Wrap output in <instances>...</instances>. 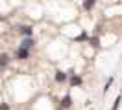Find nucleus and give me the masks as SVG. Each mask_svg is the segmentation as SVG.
<instances>
[{
	"label": "nucleus",
	"mask_w": 122,
	"mask_h": 110,
	"mask_svg": "<svg viewBox=\"0 0 122 110\" xmlns=\"http://www.w3.org/2000/svg\"><path fill=\"white\" fill-rule=\"evenodd\" d=\"M59 106H61V110H69L70 106H72V97H70V95H65L59 101Z\"/></svg>",
	"instance_id": "obj_1"
},
{
	"label": "nucleus",
	"mask_w": 122,
	"mask_h": 110,
	"mask_svg": "<svg viewBox=\"0 0 122 110\" xmlns=\"http://www.w3.org/2000/svg\"><path fill=\"white\" fill-rule=\"evenodd\" d=\"M15 55H17V59H28V57H30V51L19 46V48H17V51H15Z\"/></svg>",
	"instance_id": "obj_2"
},
{
	"label": "nucleus",
	"mask_w": 122,
	"mask_h": 110,
	"mask_svg": "<svg viewBox=\"0 0 122 110\" xmlns=\"http://www.w3.org/2000/svg\"><path fill=\"white\" fill-rule=\"evenodd\" d=\"M31 46H33V39H31V37H30V39H24L22 44H20V48H24V50H28V51H30Z\"/></svg>",
	"instance_id": "obj_3"
},
{
	"label": "nucleus",
	"mask_w": 122,
	"mask_h": 110,
	"mask_svg": "<svg viewBox=\"0 0 122 110\" xmlns=\"http://www.w3.org/2000/svg\"><path fill=\"white\" fill-rule=\"evenodd\" d=\"M67 75H69V73H65V72H56V81H57V83H65V81H67Z\"/></svg>",
	"instance_id": "obj_4"
},
{
	"label": "nucleus",
	"mask_w": 122,
	"mask_h": 110,
	"mask_svg": "<svg viewBox=\"0 0 122 110\" xmlns=\"http://www.w3.org/2000/svg\"><path fill=\"white\" fill-rule=\"evenodd\" d=\"M31 31H33V29H31V26H24V28H20V33H22V35H26V39H30V37H31Z\"/></svg>",
	"instance_id": "obj_5"
},
{
	"label": "nucleus",
	"mask_w": 122,
	"mask_h": 110,
	"mask_svg": "<svg viewBox=\"0 0 122 110\" xmlns=\"http://www.w3.org/2000/svg\"><path fill=\"white\" fill-rule=\"evenodd\" d=\"M70 84H72V86L81 84V77H80V75H70Z\"/></svg>",
	"instance_id": "obj_6"
},
{
	"label": "nucleus",
	"mask_w": 122,
	"mask_h": 110,
	"mask_svg": "<svg viewBox=\"0 0 122 110\" xmlns=\"http://www.w3.org/2000/svg\"><path fill=\"white\" fill-rule=\"evenodd\" d=\"M8 62H9V57L6 53H0V66H8Z\"/></svg>",
	"instance_id": "obj_7"
},
{
	"label": "nucleus",
	"mask_w": 122,
	"mask_h": 110,
	"mask_svg": "<svg viewBox=\"0 0 122 110\" xmlns=\"http://www.w3.org/2000/svg\"><path fill=\"white\" fill-rule=\"evenodd\" d=\"M94 4H96L94 0H85V2H83V7H85V9H92Z\"/></svg>",
	"instance_id": "obj_8"
},
{
	"label": "nucleus",
	"mask_w": 122,
	"mask_h": 110,
	"mask_svg": "<svg viewBox=\"0 0 122 110\" xmlns=\"http://www.w3.org/2000/svg\"><path fill=\"white\" fill-rule=\"evenodd\" d=\"M122 103V95H118L117 99H115V105H113V110H118V105Z\"/></svg>",
	"instance_id": "obj_9"
},
{
	"label": "nucleus",
	"mask_w": 122,
	"mask_h": 110,
	"mask_svg": "<svg viewBox=\"0 0 122 110\" xmlns=\"http://www.w3.org/2000/svg\"><path fill=\"white\" fill-rule=\"evenodd\" d=\"M111 84H113V77H109V81L106 83V86H104V94H106L107 90H109V86H111Z\"/></svg>",
	"instance_id": "obj_10"
},
{
	"label": "nucleus",
	"mask_w": 122,
	"mask_h": 110,
	"mask_svg": "<svg viewBox=\"0 0 122 110\" xmlns=\"http://www.w3.org/2000/svg\"><path fill=\"white\" fill-rule=\"evenodd\" d=\"M89 42H91L94 48H98V37H92V39H89Z\"/></svg>",
	"instance_id": "obj_11"
},
{
	"label": "nucleus",
	"mask_w": 122,
	"mask_h": 110,
	"mask_svg": "<svg viewBox=\"0 0 122 110\" xmlns=\"http://www.w3.org/2000/svg\"><path fill=\"white\" fill-rule=\"evenodd\" d=\"M0 110H9V105L8 103H2V105H0Z\"/></svg>",
	"instance_id": "obj_12"
},
{
	"label": "nucleus",
	"mask_w": 122,
	"mask_h": 110,
	"mask_svg": "<svg viewBox=\"0 0 122 110\" xmlns=\"http://www.w3.org/2000/svg\"><path fill=\"white\" fill-rule=\"evenodd\" d=\"M85 39H87V33H81V35H80V37H78V39H76V40H85Z\"/></svg>",
	"instance_id": "obj_13"
}]
</instances>
